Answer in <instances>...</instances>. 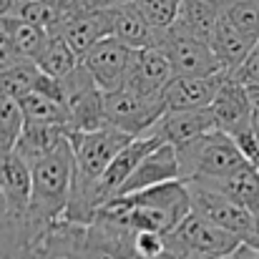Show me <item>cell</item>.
<instances>
[{"mask_svg": "<svg viewBox=\"0 0 259 259\" xmlns=\"http://www.w3.org/2000/svg\"><path fill=\"white\" fill-rule=\"evenodd\" d=\"M156 259H189V257H176V254H169V252H166L164 257H156Z\"/></svg>", "mask_w": 259, "mask_h": 259, "instance_id": "cell-39", "label": "cell"}, {"mask_svg": "<svg viewBox=\"0 0 259 259\" xmlns=\"http://www.w3.org/2000/svg\"><path fill=\"white\" fill-rule=\"evenodd\" d=\"M191 211L189 184L184 179H171L134 194L113 196L108 204L98 209L101 217L121 222L136 232H174L179 222Z\"/></svg>", "mask_w": 259, "mask_h": 259, "instance_id": "cell-1", "label": "cell"}, {"mask_svg": "<svg viewBox=\"0 0 259 259\" xmlns=\"http://www.w3.org/2000/svg\"><path fill=\"white\" fill-rule=\"evenodd\" d=\"M189 259H204V257H196V254H191V257H189Z\"/></svg>", "mask_w": 259, "mask_h": 259, "instance_id": "cell-41", "label": "cell"}, {"mask_svg": "<svg viewBox=\"0 0 259 259\" xmlns=\"http://www.w3.org/2000/svg\"><path fill=\"white\" fill-rule=\"evenodd\" d=\"M227 259H259V249L254 247V244H247V242H244L234 254H229Z\"/></svg>", "mask_w": 259, "mask_h": 259, "instance_id": "cell-35", "label": "cell"}, {"mask_svg": "<svg viewBox=\"0 0 259 259\" xmlns=\"http://www.w3.org/2000/svg\"><path fill=\"white\" fill-rule=\"evenodd\" d=\"M3 25L10 33L13 46L20 53V58L38 63L40 56H43V51H46V46H48V35L51 33L43 30V28H38V25H33V23H25V20H20L15 15L3 18Z\"/></svg>", "mask_w": 259, "mask_h": 259, "instance_id": "cell-23", "label": "cell"}, {"mask_svg": "<svg viewBox=\"0 0 259 259\" xmlns=\"http://www.w3.org/2000/svg\"><path fill=\"white\" fill-rule=\"evenodd\" d=\"M68 139V128L61 123H38V121H25L23 131L13 146L18 156H23L28 164L43 159L53 149H58Z\"/></svg>", "mask_w": 259, "mask_h": 259, "instance_id": "cell-19", "label": "cell"}, {"mask_svg": "<svg viewBox=\"0 0 259 259\" xmlns=\"http://www.w3.org/2000/svg\"><path fill=\"white\" fill-rule=\"evenodd\" d=\"M131 56H134L131 46H126L116 35H106L81 58V63L93 73V78L103 91H116L126 81Z\"/></svg>", "mask_w": 259, "mask_h": 259, "instance_id": "cell-13", "label": "cell"}, {"mask_svg": "<svg viewBox=\"0 0 259 259\" xmlns=\"http://www.w3.org/2000/svg\"><path fill=\"white\" fill-rule=\"evenodd\" d=\"M15 259H51V252H48V249H46V247L38 242V244H30V247H25V249H23V252H20V254H18Z\"/></svg>", "mask_w": 259, "mask_h": 259, "instance_id": "cell-33", "label": "cell"}, {"mask_svg": "<svg viewBox=\"0 0 259 259\" xmlns=\"http://www.w3.org/2000/svg\"><path fill=\"white\" fill-rule=\"evenodd\" d=\"M224 18L259 40V0H224Z\"/></svg>", "mask_w": 259, "mask_h": 259, "instance_id": "cell-28", "label": "cell"}, {"mask_svg": "<svg viewBox=\"0 0 259 259\" xmlns=\"http://www.w3.org/2000/svg\"><path fill=\"white\" fill-rule=\"evenodd\" d=\"M63 108L71 131H98L106 126V91L98 86L93 73L81 63L61 78Z\"/></svg>", "mask_w": 259, "mask_h": 259, "instance_id": "cell-5", "label": "cell"}, {"mask_svg": "<svg viewBox=\"0 0 259 259\" xmlns=\"http://www.w3.org/2000/svg\"><path fill=\"white\" fill-rule=\"evenodd\" d=\"M13 15L51 33V30L56 28V23H58L61 10L53 8V5H48V3H43V0H15Z\"/></svg>", "mask_w": 259, "mask_h": 259, "instance_id": "cell-27", "label": "cell"}, {"mask_svg": "<svg viewBox=\"0 0 259 259\" xmlns=\"http://www.w3.org/2000/svg\"><path fill=\"white\" fill-rule=\"evenodd\" d=\"M174 76L176 73H174L171 61L161 48H156V46L134 48V56H131V63L126 71V81L121 88L136 91L149 98H161L164 88Z\"/></svg>", "mask_w": 259, "mask_h": 259, "instance_id": "cell-11", "label": "cell"}, {"mask_svg": "<svg viewBox=\"0 0 259 259\" xmlns=\"http://www.w3.org/2000/svg\"><path fill=\"white\" fill-rule=\"evenodd\" d=\"M38 73H40V66L33 61H20V63L0 71V93L20 98L23 93H28L33 88Z\"/></svg>", "mask_w": 259, "mask_h": 259, "instance_id": "cell-26", "label": "cell"}, {"mask_svg": "<svg viewBox=\"0 0 259 259\" xmlns=\"http://www.w3.org/2000/svg\"><path fill=\"white\" fill-rule=\"evenodd\" d=\"M184 0H139V8L154 25V30H164L176 23Z\"/></svg>", "mask_w": 259, "mask_h": 259, "instance_id": "cell-30", "label": "cell"}, {"mask_svg": "<svg viewBox=\"0 0 259 259\" xmlns=\"http://www.w3.org/2000/svg\"><path fill=\"white\" fill-rule=\"evenodd\" d=\"M30 171H33V191H30L28 222L35 239L40 242L61 219H66V209L73 191V174H76L71 141L66 139L58 149L33 161Z\"/></svg>", "mask_w": 259, "mask_h": 259, "instance_id": "cell-3", "label": "cell"}, {"mask_svg": "<svg viewBox=\"0 0 259 259\" xmlns=\"http://www.w3.org/2000/svg\"><path fill=\"white\" fill-rule=\"evenodd\" d=\"M78 3H83L86 8L106 10V8H116V5H126V3H139V0H78Z\"/></svg>", "mask_w": 259, "mask_h": 259, "instance_id": "cell-34", "label": "cell"}, {"mask_svg": "<svg viewBox=\"0 0 259 259\" xmlns=\"http://www.w3.org/2000/svg\"><path fill=\"white\" fill-rule=\"evenodd\" d=\"M186 184H189L191 209L196 214H201L204 219L234 232L244 242H252L257 219H254V214L247 206H242L229 194H224L222 189H214L209 184H201V181H186Z\"/></svg>", "mask_w": 259, "mask_h": 259, "instance_id": "cell-7", "label": "cell"}, {"mask_svg": "<svg viewBox=\"0 0 259 259\" xmlns=\"http://www.w3.org/2000/svg\"><path fill=\"white\" fill-rule=\"evenodd\" d=\"M257 43H259L257 38H252V35H247L244 30H239V28H237L232 20H227L224 15H222V20L217 23V28H214L211 38H209V46H211L214 56L219 58V63L224 66L227 73H234V71L247 61V56L252 53V48H254Z\"/></svg>", "mask_w": 259, "mask_h": 259, "instance_id": "cell-18", "label": "cell"}, {"mask_svg": "<svg viewBox=\"0 0 259 259\" xmlns=\"http://www.w3.org/2000/svg\"><path fill=\"white\" fill-rule=\"evenodd\" d=\"M227 71L214 76H174L166 83L161 101L166 111H186V108H206L214 103L222 83L227 81Z\"/></svg>", "mask_w": 259, "mask_h": 259, "instance_id": "cell-14", "label": "cell"}, {"mask_svg": "<svg viewBox=\"0 0 259 259\" xmlns=\"http://www.w3.org/2000/svg\"><path fill=\"white\" fill-rule=\"evenodd\" d=\"M43 3H48V5H53V8H58V10H63L71 0H43Z\"/></svg>", "mask_w": 259, "mask_h": 259, "instance_id": "cell-38", "label": "cell"}, {"mask_svg": "<svg viewBox=\"0 0 259 259\" xmlns=\"http://www.w3.org/2000/svg\"><path fill=\"white\" fill-rule=\"evenodd\" d=\"M40 242L73 259H144L136 249V229L101 214L88 224L61 219Z\"/></svg>", "mask_w": 259, "mask_h": 259, "instance_id": "cell-2", "label": "cell"}, {"mask_svg": "<svg viewBox=\"0 0 259 259\" xmlns=\"http://www.w3.org/2000/svg\"><path fill=\"white\" fill-rule=\"evenodd\" d=\"M211 128H219L217 126V118H214V111L211 106L206 108H186V111H166L154 126L149 134H156L161 141L174 144V146H181V144H189L199 136H204L206 131Z\"/></svg>", "mask_w": 259, "mask_h": 259, "instance_id": "cell-16", "label": "cell"}, {"mask_svg": "<svg viewBox=\"0 0 259 259\" xmlns=\"http://www.w3.org/2000/svg\"><path fill=\"white\" fill-rule=\"evenodd\" d=\"M217 126L222 131H227L232 139L249 131L252 128V101L244 83H239L232 73L227 76V81L222 83L214 103H211Z\"/></svg>", "mask_w": 259, "mask_h": 259, "instance_id": "cell-15", "label": "cell"}, {"mask_svg": "<svg viewBox=\"0 0 259 259\" xmlns=\"http://www.w3.org/2000/svg\"><path fill=\"white\" fill-rule=\"evenodd\" d=\"M13 8H15V0H0V20L13 15Z\"/></svg>", "mask_w": 259, "mask_h": 259, "instance_id": "cell-36", "label": "cell"}, {"mask_svg": "<svg viewBox=\"0 0 259 259\" xmlns=\"http://www.w3.org/2000/svg\"><path fill=\"white\" fill-rule=\"evenodd\" d=\"M154 25L139 8V3H126L111 8V35L123 40L131 48H146L154 46Z\"/></svg>", "mask_w": 259, "mask_h": 259, "instance_id": "cell-20", "label": "cell"}, {"mask_svg": "<svg viewBox=\"0 0 259 259\" xmlns=\"http://www.w3.org/2000/svg\"><path fill=\"white\" fill-rule=\"evenodd\" d=\"M10 151H13V149L5 144V139H3V134H0V171H3V164H5V159H8Z\"/></svg>", "mask_w": 259, "mask_h": 259, "instance_id": "cell-37", "label": "cell"}, {"mask_svg": "<svg viewBox=\"0 0 259 259\" xmlns=\"http://www.w3.org/2000/svg\"><path fill=\"white\" fill-rule=\"evenodd\" d=\"M171 179H181L179 154H176L174 144L164 141L151 154H146L141 159V164L126 179V184L121 186V191L116 196L134 194V191H141V189H149V186H156V184H164V181H171Z\"/></svg>", "mask_w": 259, "mask_h": 259, "instance_id": "cell-17", "label": "cell"}, {"mask_svg": "<svg viewBox=\"0 0 259 259\" xmlns=\"http://www.w3.org/2000/svg\"><path fill=\"white\" fill-rule=\"evenodd\" d=\"M5 211V196H3V189H0V214Z\"/></svg>", "mask_w": 259, "mask_h": 259, "instance_id": "cell-40", "label": "cell"}, {"mask_svg": "<svg viewBox=\"0 0 259 259\" xmlns=\"http://www.w3.org/2000/svg\"><path fill=\"white\" fill-rule=\"evenodd\" d=\"M40 71L43 73H51L56 78H63L68 76L73 68L81 66V56L76 53V48L61 35V33H51L48 35V46L38 61Z\"/></svg>", "mask_w": 259, "mask_h": 259, "instance_id": "cell-24", "label": "cell"}, {"mask_svg": "<svg viewBox=\"0 0 259 259\" xmlns=\"http://www.w3.org/2000/svg\"><path fill=\"white\" fill-rule=\"evenodd\" d=\"M166 113L161 98H149L128 88L106 91V126L136 136H146L151 126Z\"/></svg>", "mask_w": 259, "mask_h": 259, "instance_id": "cell-8", "label": "cell"}, {"mask_svg": "<svg viewBox=\"0 0 259 259\" xmlns=\"http://www.w3.org/2000/svg\"><path fill=\"white\" fill-rule=\"evenodd\" d=\"M201 184H209V186H214V189H222V191L229 194L234 201H239L242 206H247L254 217L259 214V166H254V164L242 166L239 171L229 174L227 179L201 181Z\"/></svg>", "mask_w": 259, "mask_h": 259, "instance_id": "cell-22", "label": "cell"}, {"mask_svg": "<svg viewBox=\"0 0 259 259\" xmlns=\"http://www.w3.org/2000/svg\"><path fill=\"white\" fill-rule=\"evenodd\" d=\"M176 154L184 181H219L252 164L237 141L222 128H211L204 136L176 146Z\"/></svg>", "mask_w": 259, "mask_h": 259, "instance_id": "cell-4", "label": "cell"}, {"mask_svg": "<svg viewBox=\"0 0 259 259\" xmlns=\"http://www.w3.org/2000/svg\"><path fill=\"white\" fill-rule=\"evenodd\" d=\"M23 123H25V116H23L18 98L0 93V134H3V139L10 149L15 146V141L23 131Z\"/></svg>", "mask_w": 259, "mask_h": 259, "instance_id": "cell-29", "label": "cell"}, {"mask_svg": "<svg viewBox=\"0 0 259 259\" xmlns=\"http://www.w3.org/2000/svg\"><path fill=\"white\" fill-rule=\"evenodd\" d=\"M171 237L189 254H196V257L204 259H227L244 244L242 237H237L234 232L204 219L194 209L179 222V227L171 232Z\"/></svg>", "mask_w": 259, "mask_h": 259, "instance_id": "cell-9", "label": "cell"}, {"mask_svg": "<svg viewBox=\"0 0 259 259\" xmlns=\"http://www.w3.org/2000/svg\"><path fill=\"white\" fill-rule=\"evenodd\" d=\"M20 61H23V58H20V53L15 51L13 38H10V33L5 30V25H3V20H0V71H5V68L20 63Z\"/></svg>", "mask_w": 259, "mask_h": 259, "instance_id": "cell-32", "label": "cell"}, {"mask_svg": "<svg viewBox=\"0 0 259 259\" xmlns=\"http://www.w3.org/2000/svg\"><path fill=\"white\" fill-rule=\"evenodd\" d=\"M239 83H259V43L252 48V53L247 56V61L232 73Z\"/></svg>", "mask_w": 259, "mask_h": 259, "instance_id": "cell-31", "label": "cell"}, {"mask_svg": "<svg viewBox=\"0 0 259 259\" xmlns=\"http://www.w3.org/2000/svg\"><path fill=\"white\" fill-rule=\"evenodd\" d=\"M51 33H61L83 58L101 38L111 35V8L98 10V8H86L78 0H71L61 10L58 23Z\"/></svg>", "mask_w": 259, "mask_h": 259, "instance_id": "cell-10", "label": "cell"}, {"mask_svg": "<svg viewBox=\"0 0 259 259\" xmlns=\"http://www.w3.org/2000/svg\"><path fill=\"white\" fill-rule=\"evenodd\" d=\"M20 108H23V116L25 121H38V123H61L68 128V118H66V108L63 103L48 98L46 93L30 88L28 93H23L18 98Z\"/></svg>", "mask_w": 259, "mask_h": 259, "instance_id": "cell-25", "label": "cell"}, {"mask_svg": "<svg viewBox=\"0 0 259 259\" xmlns=\"http://www.w3.org/2000/svg\"><path fill=\"white\" fill-rule=\"evenodd\" d=\"M154 46L169 56L176 76H214V73L224 71V66L214 56L209 40L191 35L179 23H174L164 30H156Z\"/></svg>", "mask_w": 259, "mask_h": 259, "instance_id": "cell-6", "label": "cell"}, {"mask_svg": "<svg viewBox=\"0 0 259 259\" xmlns=\"http://www.w3.org/2000/svg\"><path fill=\"white\" fill-rule=\"evenodd\" d=\"M159 144H164L156 134H146V136H136L131 144H126L116 156L113 161L108 164V169L103 171V176L98 179L96 189H93V201H96V209H101L103 204H108L118 191L121 186L126 184V179L134 174V169L141 164V159L146 154H151Z\"/></svg>", "mask_w": 259, "mask_h": 259, "instance_id": "cell-12", "label": "cell"}, {"mask_svg": "<svg viewBox=\"0 0 259 259\" xmlns=\"http://www.w3.org/2000/svg\"><path fill=\"white\" fill-rule=\"evenodd\" d=\"M224 15V0H184L176 23L196 38L209 40Z\"/></svg>", "mask_w": 259, "mask_h": 259, "instance_id": "cell-21", "label": "cell"}]
</instances>
